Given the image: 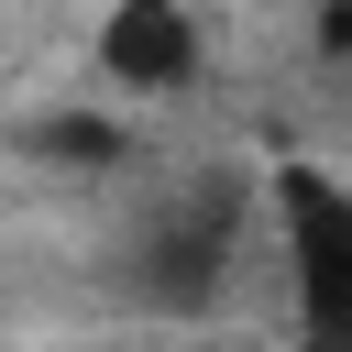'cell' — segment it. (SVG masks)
<instances>
[{"label": "cell", "instance_id": "3957f363", "mask_svg": "<svg viewBox=\"0 0 352 352\" xmlns=\"http://www.w3.org/2000/svg\"><path fill=\"white\" fill-rule=\"evenodd\" d=\"M22 154L55 165V176H110V165L132 154V132H121V110L66 99V110H33V121H22Z\"/></svg>", "mask_w": 352, "mask_h": 352}, {"label": "cell", "instance_id": "6da1fadb", "mask_svg": "<svg viewBox=\"0 0 352 352\" xmlns=\"http://www.w3.org/2000/svg\"><path fill=\"white\" fill-rule=\"evenodd\" d=\"M264 209H275V242H286L297 352H352V176L275 165L264 176Z\"/></svg>", "mask_w": 352, "mask_h": 352}, {"label": "cell", "instance_id": "277c9868", "mask_svg": "<svg viewBox=\"0 0 352 352\" xmlns=\"http://www.w3.org/2000/svg\"><path fill=\"white\" fill-rule=\"evenodd\" d=\"M319 55L352 66V0H319Z\"/></svg>", "mask_w": 352, "mask_h": 352}, {"label": "cell", "instance_id": "7a4b0ae2", "mask_svg": "<svg viewBox=\"0 0 352 352\" xmlns=\"http://www.w3.org/2000/svg\"><path fill=\"white\" fill-rule=\"evenodd\" d=\"M198 0H110L99 33H88V66L110 99H176L198 88Z\"/></svg>", "mask_w": 352, "mask_h": 352}]
</instances>
